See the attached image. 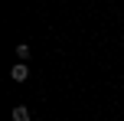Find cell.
I'll list each match as a JSON object with an SVG mask.
<instances>
[{
	"instance_id": "1",
	"label": "cell",
	"mask_w": 124,
	"mask_h": 121,
	"mask_svg": "<svg viewBox=\"0 0 124 121\" xmlns=\"http://www.w3.org/2000/svg\"><path fill=\"white\" fill-rule=\"evenodd\" d=\"M10 79H13V82H26V79H30V65H26V62H16L10 69Z\"/></svg>"
},
{
	"instance_id": "2",
	"label": "cell",
	"mask_w": 124,
	"mask_h": 121,
	"mask_svg": "<svg viewBox=\"0 0 124 121\" xmlns=\"http://www.w3.org/2000/svg\"><path fill=\"white\" fill-rule=\"evenodd\" d=\"M30 56H33V49H30L26 43H20V46H16V59H23V62H26Z\"/></svg>"
},
{
	"instance_id": "3",
	"label": "cell",
	"mask_w": 124,
	"mask_h": 121,
	"mask_svg": "<svg viewBox=\"0 0 124 121\" xmlns=\"http://www.w3.org/2000/svg\"><path fill=\"white\" fill-rule=\"evenodd\" d=\"M13 118H16V121H26V118H30V111H26L23 105H16V108H13Z\"/></svg>"
}]
</instances>
